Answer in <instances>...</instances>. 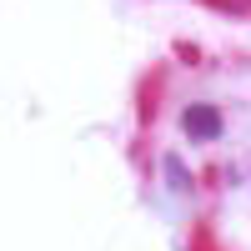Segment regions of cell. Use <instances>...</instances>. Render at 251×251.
<instances>
[{
    "label": "cell",
    "instance_id": "2",
    "mask_svg": "<svg viewBox=\"0 0 251 251\" xmlns=\"http://www.w3.org/2000/svg\"><path fill=\"white\" fill-rule=\"evenodd\" d=\"M166 181H171L176 191H181V186H186V171H181V161H176V156H166Z\"/></svg>",
    "mask_w": 251,
    "mask_h": 251
},
{
    "label": "cell",
    "instance_id": "1",
    "mask_svg": "<svg viewBox=\"0 0 251 251\" xmlns=\"http://www.w3.org/2000/svg\"><path fill=\"white\" fill-rule=\"evenodd\" d=\"M181 126H186V136L211 141V136H221V111L216 106H186L181 111Z\"/></svg>",
    "mask_w": 251,
    "mask_h": 251
}]
</instances>
